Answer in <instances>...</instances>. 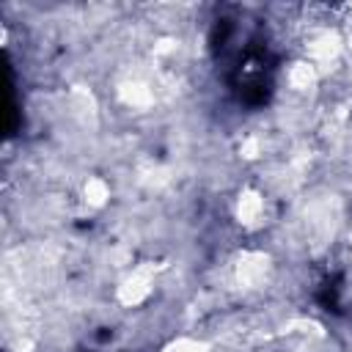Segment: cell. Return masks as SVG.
<instances>
[{
	"mask_svg": "<svg viewBox=\"0 0 352 352\" xmlns=\"http://www.w3.org/2000/svg\"><path fill=\"white\" fill-rule=\"evenodd\" d=\"M165 352H206V346L198 344V341H190V338H179V341H173Z\"/></svg>",
	"mask_w": 352,
	"mask_h": 352,
	"instance_id": "obj_1",
	"label": "cell"
}]
</instances>
